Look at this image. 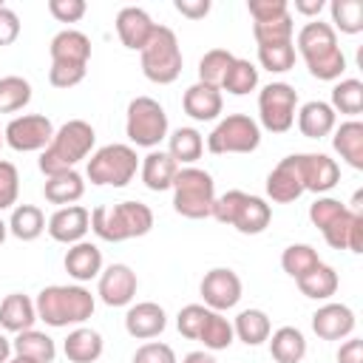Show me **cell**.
<instances>
[{"instance_id": "1", "label": "cell", "mask_w": 363, "mask_h": 363, "mask_svg": "<svg viewBox=\"0 0 363 363\" xmlns=\"http://www.w3.org/2000/svg\"><path fill=\"white\" fill-rule=\"evenodd\" d=\"M298 54L303 57L315 79H337L346 71V57L337 45V34L329 23L312 20L298 31Z\"/></svg>"}, {"instance_id": "2", "label": "cell", "mask_w": 363, "mask_h": 363, "mask_svg": "<svg viewBox=\"0 0 363 363\" xmlns=\"http://www.w3.org/2000/svg\"><path fill=\"white\" fill-rule=\"evenodd\" d=\"M94 142H96V133H94L91 122H85V119H68L65 125H60L54 130L48 147L43 150L40 170L45 176L74 170L77 162L88 159V153L94 150Z\"/></svg>"}, {"instance_id": "3", "label": "cell", "mask_w": 363, "mask_h": 363, "mask_svg": "<svg viewBox=\"0 0 363 363\" xmlns=\"http://www.w3.org/2000/svg\"><path fill=\"white\" fill-rule=\"evenodd\" d=\"M94 295L79 286V284H54V286H45L40 289L37 301H34V309H37V318L45 320L48 326L54 329H62V326H71V323H85L91 315H94Z\"/></svg>"}, {"instance_id": "4", "label": "cell", "mask_w": 363, "mask_h": 363, "mask_svg": "<svg viewBox=\"0 0 363 363\" xmlns=\"http://www.w3.org/2000/svg\"><path fill=\"white\" fill-rule=\"evenodd\" d=\"M153 227V210L142 201H119L113 207H94L91 210V230L111 244L147 235Z\"/></svg>"}, {"instance_id": "5", "label": "cell", "mask_w": 363, "mask_h": 363, "mask_svg": "<svg viewBox=\"0 0 363 363\" xmlns=\"http://www.w3.org/2000/svg\"><path fill=\"white\" fill-rule=\"evenodd\" d=\"M216 201V182L201 167H179L173 179V210L184 218H207Z\"/></svg>"}, {"instance_id": "6", "label": "cell", "mask_w": 363, "mask_h": 363, "mask_svg": "<svg viewBox=\"0 0 363 363\" xmlns=\"http://www.w3.org/2000/svg\"><path fill=\"white\" fill-rule=\"evenodd\" d=\"M139 54H142V74L150 82L170 85V82L179 79V74H182V48H179V40H176L173 28L156 26L153 37L147 40V45Z\"/></svg>"}, {"instance_id": "7", "label": "cell", "mask_w": 363, "mask_h": 363, "mask_svg": "<svg viewBox=\"0 0 363 363\" xmlns=\"http://www.w3.org/2000/svg\"><path fill=\"white\" fill-rule=\"evenodd\" d=\"M139 167V156L130 145H105L88 159V179L99 187H125Z\"/></svg>"}, {"instance_id": "8", "label": "cell", "mask_w": 363, "mask_h": 363, "mask_svg": "<svg viewBox=\"0 0 363 363\" xmlns=\"http://www.w3.org/2000/svg\"><path fill=\"white\" fill-rule=\"evenodd\" d=\"M125 133L136 147H156L167 136V113L153 96H136L128 105Z\"/></svg>"}, {"instance_id": "9", "label": "cell", "mask_w": 363, "mask_h": 363, "mask_svg": "<svg viewBox=\"0 0 363 363\" xmlns=\"http://www.w3.org/2000/svg\"><path fill=\"white\" fill-rule=\"evenodd\" d=\"M261 145V128L255 119L247 113H230L224 116L213 133L207 136V150L221 156V153H252Z\"/></svg>"}, {"instance_id": "10", "label": "cell", "mask_w": 363, "mask_h": 363, "mask_svg": "<svg viewBox=\"0 0 363 363\" xmlns=\"http://www.w3.org/2000/svg\"><path fill=\"white\" fill-rule=\"evenodd\" d=\"M295 108H298V91L286 82H269L258 94L261 125L269 133H286L295 125Z\"/></svg>"}, {"instance_id": "11", "label": "cell", "mask_w": 363, "mask_h": 363, "mask_svg": "<svg viewBox=\"0 0 363 363\" xmlns=\"http://www.w3.org/2000/svg\"><path fill=\"white\" fill-rule=\"evenodd\" d=\"M54 136V125L48 116L43 113H26V116H14L6 130H3V142L17 150V153H34V150H45L48 142Z\"/></svg>"}, {"instance_id": "12", "label": "cell", "mask_w": 363, "mask_h": 363, "mask_svg": "<svg viewBox=\"0 0 363 363\" xmlns=\"http://www.w3.org/2000/svg\"><path fill=\"white\" fill-rule=\"evenodd\" d=\"M199 289H201L204 306L213 309V312L233 309L241 301V278L230 267H216V269L204 272Z\"/></svg>"}, {"instance_id": "13", "label": "cell", "mask_w": 363, "mask_h": 363, "mask_svg": "<svg viewBox=\"0 0 363 363\" xmlns=\"http://www.w3.org/2000/svg\"><path fill=\"white\" fill-rule=\"evenodd\" d=\"M136 272L128 264H111L99 272V298L108 306H128L136 295Z\"/></svg>"}, {"instance_id": "14", "label": "cell", "mask_w": 363, "mask_h": 363, "mask_svg": "<svg viewBox=\"0 0 363 363\" xmlns=\"http://www.w3.org/2000/svg\"><path fill=\"white\" fill-rule=\"evenodd\" d=\"M298 170L303 190L326 193L340 182V167L326 153H298Z\"/></svg>"}, {"instance_id": "15", "label": "cell", "mask_w": 363, "mask_h": 363, "mask_svg": "<svg viewBox=\"0 0 363 363\" xmlns=\"http://www.w3.org/2000/svg\"><path fill=\"white\" fill-rule=\"evenodd\" d=\"M48 235L60 244H77V241H85V233L91 230V213L82 207V204H68V207H60L51 218H48Z\"/></svg>"}, {"instance_id": "16", "label": "cell", "mask_w": 363, "mask_h": 363, "mask_svg": "<svg viewBox=\"0 0 363 363\" xmlns=\"http://www.w3.org/2000/svg\"><path fill=\"white\" fill-rule=\"evenodd\" d=\"M303 193V182H301V170H298V153L281 159L272 173L267 176V196L278 204H289Z\"/></svg>"}, {"instance_id": "17", "label": "cell", "mask_w": 363, "mask_h": 363, "mask_svg": "<svg viewBox=\"0 0 363 363\" xmlns=\"http://www.w3.org/2000/svg\"><path fill=\"white\" fill-rule=\"evenodd\" d=\"M153 31H156V23L150 20V14L145 9L125 6L116 14V34H119L122 45L130 51H142L147 45V40L153 37Z\"/></svg>"}, {"instance_id": "18", "label": "cell", "mask_w": 363, "mask_h": 363, "mask_svg": "<svg viewBox=\"0 0 363 363\" xmlns=\"http://www.w3.org/2000/svg\"><path fill=\"white\" fill-rule=\"evenodd\" d=\"M354 312L346 303H323L312 315V329L320 340H340L354 332Z\"/></svg>"}, {"instance_id": "19", "label": "cell", "mask_w": 363, "mask_h": 363, "mask_svg": "<svg viewBox=\"0 0 363 363\" xmlns=\"http://www.w3.org/2000/svg\"><path fill=\"white\" fill-rule=\"evenodd\" d=\"M167 326V315L159 303L153 301H142V303H133L125 315V329L130 337L136 340H150V337H159Z\"/></svg>"}, {"instance_id": "20", "label": "cell", "mask_w": 363, "mask_h": 363, "mask_svg": "<svg viewBox=\"0 0 363 363\" xmlns=\"http://www.w3.org/2000/svg\"><path fill=\"white\" fill-rule=\"evenodd\" d=\"M48 51H51V62L88 68V60H91V40H88L82 31H77V28H65V31L54 34Z\"/></svg>"}, {"instance_id": "21", "label": "cell", "mask_w": 363, "mask_h": 363, "mask_svg": "<svg viewBox=\"0 0 363 363\" xmlns=\"http://www.w3.org/2000/svg\"><path fill=\"white\" fill-rule=\"evenodd\" d=\"M221 105H224L221 91L213 88V85H204V82L190 85V88L184 91V96H182L184 113H187L190 119H196V122H210V119H216V116L221 113Z\"/></svg>"}, {"instance_id": "22", "label": "cell", "mask_w": 363, "mask_h": 363, "mask_svg": "<svg viewBox=\"0 0 363 363\" xmlns=\"http://www.w3.org/2000/svg\"><path fill=\"white\" fill-rule=\"evenodd\" d=\"M65 272L74 278V281H91V278H99L102 272V250L91 241H77L68 247L65 252Z\"/></svg>"}, {"instance_id": "23", "label": "cell", "mask_w": 363, "mask_h": 363, "mask_svg": "<svg viewBox=\"0 0 363 363\" xmlns=\"http://www.w3.org/2000/svg\"><path fill=\"white\" fill-rule=\"evenodd\" d=\"M34 320H37V309H34V301L23 292H11L3 298L0 303V326L6 332H26V329H34Z\"/></svg>"}, {"instance_id": "24", "label": "cell", "mask_w": 363, "mask_h": 363, "mask_svg": "<svg viewBox=\"0 0 363 363\" xmlns=\"http://www.w3.org/2000/svg\"><path fill=\"white\" fill-rule=\"evenodd\" d=\"M298 130L306 136V139H323L335 130V111L329 102H320V99H312L306 105H301L298 111Z\"/></svg>"}, {"instance_id": "25", "label": "cell", "mask_w": 363, "mask_h": 363, "mask_svg": "<svg viewBox=\"0 0 363 363\" xmlns=\"http://www.w3.org/2000/svg\"><path fill=\"white\" fill-rule=\"evenodd\" d=\"M176 173H179V164H176V162L170 159V153H164V150H150V153L142 159V182H145V187L153 190V193L170 190Z\"/></svg>"}, {"instance_id": "26", "label": "cell", "mask_w": 363, "mask_h": 363, "mask_svg": "<svg viewBox=\"0 0 363 363\" xmlns=\"http://www.w3.org/2000/svg\"><path fill=\"white\" fill-rule=\"evenodd\" d=\"M102 349H105L102 335L96 329H88V326L68 332V337L62 343V352L71 363H94V360H99Z\"/></svg>"}, {"instance_id": "27", "label": "cell", "mask_w": 363, "mask_h": 363, "mask_svg": "<svg viewBox=\"0 0 363 363\" xmlns=\"http://www.w3.org/2000/svg\"><path fill=\"white\" fill-rule=\"evenodd\" d=\"M269 221H272V210H269V204H267L264 199L247 193L230 227H235V230L244 233V235H258V233H264V230L269 227Z\"/></svg>"}, {"instance_id": "28", "label": "cell", "mask_w": 363, "mask_h": 363, "mask_svg": "<svg viewBox=\"0 0 363 363\" xmlns=\"http://www.w3.org/2000/svg\"><path fill=\"white\" fill-rule=\"evenodd\" d=\"M267 340H269V354L275 363H301L306 354V337L295 326H281Z\"/></svg>"}, {"instance_id": "29", "label": "cell", "mask_w": 363, "mask_h": 363, "mask_svg": "<svg viewBox=\"0 0 363 363\" xmlns=\"http://www.w3.org/2000/svg\"><path fill=\"white\" fill-rule=\"evenodd\" d=\"M82 193H85V182H82V176H79L77 170H65V173H54V176H48V179H45V187H43L45 201H51V204H62V207L79 201Z\"/></svg>"}, {"instance_id": "30", "label": "cell", "mask_w": 363, "mask_h": 363, "mask_svg": "<svg viewBox=\"0 0 363 363\" xmlns=\"http://www.w3.org/2000/svg\"><path fill=\"white\" fill-rule=\"evenodd\" d=\"M332 145L340 153V159H346L354 170H363V122H357V119L343 122L335 130Z\"/></svg>"}, {"instance_id": "31", "label": "cell", "mask_w": 363, "mask_h": 363, "mask_svg": "<svg viewBox=\"0 0 363 363\" xmlns=\"http://www.w3.org/2000/svg\"><path fill=\"white\" fill-rule=\"evenodd\" d=\"M295 284H298L301 295H306L312 301H326V298H332L337 292V272L320 261L315 269H309L306 275H301Z\"/></svg>"}, {"instance_id": "32", "label": "cell", "mask_w": 363, "mask_h": 363, "mask_svg": "<svg viewBox=\"0 0 363 363\" xmlns=\"http://www.w3.org/2000/svg\"><path fill=\"white\" fill-rule=\"evenodd\" d=\"M11 349H14L20 357H31V360H37V363H54V357H57L54 340H51L45 332H37V329L20 332V335L11 340Z\"/></svg>"}, {"instance_id": "33", "label": "cell", "mask_w": 363, "mask_h": 363, "mask_svg": "<svg viewBox=\"0 0 363 363\" xmlns=\"http://www.w3.org/2000/svg\"><path fill=\"white\" fill-rule=\"evenodd\" d=\"M45 230V216L40 207L34 204H17L11 210V218H9V233L20 241H34L40 238Z\"/></svg>"}, {"instance_id": "34", "label": "cell", "mask_w": 363, "mask_h": 363, "mask_svg": "<svg viewBox=\"0 0 363 363\" xmlns=\"http://www.w3.org/2000/svg\"><path fill=\"white\" fill-rule=\"evenodd\" d=\"M204 150V139L196 128H179L167 136V153L176 164H193Z\"/></svg>"}, {"instance_id": "35", "label": "cell", "mask_w": 363, "mask_h": 363, "mask_svg": "<svg viewBox=\"0 0 363 363\" xmlns=\"http://www.w3.org/2000/svg\"><path fill=\"white\" fill-rule=\"evenodd\" d=\"M233 332H235V337H238L241 343H247V346H261V343L269 337L272 326H269L267 312H261V309H244V312L235 318Z\"/></svg>"}, {"instance_id": "36", "label": "cell", "mask_w": 363, "mask_h": 363, "mask_svg": "<svg viewBox=\"0 0 363 363\" xmlns=\"http://www.w3.org/2000/svg\"><path fill=\"white\" fill-rule=\"evenodd\" d=\"M199 340L204 343L207 352H221V349H230V343L235 340V332H233V323L221 315V312H213L207 315L201 332H199Z\"/></svg>"}, {"instance_id": "37", "label": "cell", "mask_w": 363, "mask_h": 363, "mask_svg": "<svg viewBox=\"0 0 363 363\" xmlns=\"http://www.w3.org/2000/svg\"><path fill=\"white\" fill-rule=\"evenodd\" d=\"M235 62V57L227 51V48H210L201 60H199V82L204 85H213L221 91V82L230 71V65Z\"/></svg>"}, {"instance_id": "38", "label": "cell", "mask_w": 363, "mask_h": 363, "mask_svg": "<svg viewBox=\"0 0 363 363\" xmlns=\"http://www.w3.org/2000/svg\"><path fill=\"white\" fill-rule=\"evenodd\" d=\"M255 85H258V68H255L250 60H238V57H235V62L230 65V71H227L221 88H224L227 94H233V96H244V94L255 91Z\"/></svg>"}, {"instance_id": "39", "label": "cell", "mask_w": 363, "mask_h": 363, "mask_svg": "<svg viewBox=\"0 0 363 363\" xmlns=\"http://www.w3.org/2000/svg\"><path fill=\"white\" fill-rule=\"evenodd\" d=\"M320 264V258H318V252L309 247V244H289L284 252H281V267H284V272L289 275V278H301V275H306L309 269H315Z\"/></svg>"}, {"instance_id": "40", "label": "cell", "mask_w": 363, "mask_h": 363, "mask_svg": "<svg viewBox=\"0 0 363 363\" xmlns=\"http://www.w3.org/2000/svg\"><path fill=\"white\" fill-rule=\"evenodd\" d=\"M31 102V85L23 77H3L0 79V113L23 111Z\"/></svg>"}, {"instance_id": "41", "label": "cell", "mask_w": 363, "mask_h": 363, "mask_svg": "<svg viewBox=\"0 0 363 363\" xmlns=\"http://www.w3.org/2000/svg\"><path fill=\"white\" fill-rule=\"evenodd\" d=\"M332 111L357 116L363 111V82L360 79H340L332 88Z\"/></svg>"}, {"instance_id": "42", "label": "cell", "mask_w": 363, "mask_h": 363, "mask_svg": "<svg viewBox=\"0 0 363 363\" xmlns=\"http://www.w3.org/2000/svg\"><path fill=\"white\" fill-rule=\"evenodd\" d=\"M329 11H332V23L343 34H360L363 31V3L360 0H332Z\"/></svg>"}, {"instance_id": "43", "label": "cell", "mask_w": 363, "mask_h": 363, "mask_svg": "<svg viewBox=\"0 0 363 363\" xmlns=\"http://www.w3.org/2000/svg\"><path fill=\"white\" fill-rule=\"evenodd\" d=\"M258 62L269 74H284L295 65V43H272V45H258Z\"/></svg>"}, {"instance_id": "44", "label": "cell", "mask_w": 363, "mask_h": 363, "mask_svg": "<svg viewBox=\"0 0 363 363\" xmlns=\"http://www.w3.org/2000/svg\"><path fill=\"white\" fill-rule=\"evenodd\" d=\"M292 14H284L269 23H252V37L258 45H272V43H289L292 40Z\"/></svg>"}, {"instance_id": "45", "label": "cell", "mask_w": 363, "mask_h": 363, "mask_svg": "<svg viewBox=\"0 0 363 363\" xmlns=\"http://www.w3.org/2000/svg\"><path fill=\"white\" fill-rule=\"evenodd\" d=\"M346 210H349V207H346L343 201L329 199V196H320V199H315V201L309 204V221L323 233V230H326L329 224H335Z\"/></svg>"}, {"instance_id": "46", "label": "cell", "mask_w": 363, "mask_h": 363, "mask_svg": "<svg viewBox=\"0 0 363 363\" xmlns=\"http://www.w3.org/2000/svg\"><path fill=\"white\" fill-rule=\"evenodd\" d=\"M207 315H210V309H207L204 303H187V306H182L179 315H176V326H179V332H182L187 340H199V332H201Z\"/></svg>"}, {"instance_id": "47", "label": "cell", "mask_w": 363, "mask_h": 363, "mask_svg": "<svg viewBox=\"0 0 363 363\" xmlns=\"http://www.w3.org/2000/svg\"><path fill=\"white\" fill-rule=\"evenodd\" d=\"M17 193H20V173L11 162L0 159V213L17 204Z\"/></svg>"}, {"instance_id": "48", "label": "cell", "mask_w": 363, "mask_h": 363, "mask_svg": "<svg viewBox=\"0 0 363 363\" xmlns=\"http://www.w3.org/2000/svg\"><path fill=\"white\" fill-rule=\"evenodd\" d=\"M244 196H247L244 190H227V193L216 196L210 216H213L216 221H221V224H233V218H235V213H238V207H241Z\"/></svg>"}, {"instance_id": "49", "label": "cell", "mask_w": 363, "mask_h": 363, "mask_svg": "<svg viewBox=\"0 0 363 363\" xmlns=\"http://www.w3.org/2000/svg\"><path fill=\"white\" fill-rule=\"evenodd\" d=\"M85 71L88 68H82V65H60V62H51L48 82L54 88H74V85H79L85 79Z\"/></svg>"}, {"instance_id": "50", "label": "cell", "mask_w": 363, "mask_h": 363, "mask_svg": "<svg viewBox=\"0 0 363 363\" xmlns=\"http://www.w3.org/2000/svg\"><path fill=\"white\" fill-rule=\"evenodd\" d=\"M247 9H250L255 23H269V20H278V17L289 14L286 0H250Z\"/></svg>"}, {"instance_id": "51", "label": "cell", "mask_w": 363, "mask_h": 363, "mask_svg": "<svg viewBox=\"0 0 363 363\" xmlns=\"http://www.w3.org/2000/svg\"><path fill=\"white\" fill-rule=\"evenodd\" d=\"M133 363H176V352H173L167 343L150 340V343H142V346L136 349Z\"/></svg>"}, {"instance_id": "52", "label": "cell", "mask_w": 363, "mask_h": 363, "mask_svg": "<svg viewBox=\"0 0 363 363\" xmlns=\"http://www.w3.org/2000/svg\"><path fill=\"white\" fill-rule=\"evenodd\" d=\"M48 11L60 23H77L88 11L85 0H48Z\"/></svg>"}, {"instance_id": "53", "label": "cell", "mask_w": 363, "mask_h": 363, "mask_svg": "<svg viewBox=\"0 0 363 363\" xmlns=\"http://www.w3.org/2000/svg\"><path fill=\"white\" fill-rule=\"evenodd\" d=\"M352 210H346L335 224H329L326 230H323V238H326V244L332 247V250H346V241H349V227H352Z\"/></svg>"}, {"instance_id": "54", "label": "cell", "mask_w": 363, "mask_h": 363, "mask_svg": "<svg viewBox=\"0 0 363 363\" xmlns=\"http://www.w3.org/2000/svg\"><path fill=\"white\" fill-rule=\"evenodd\" d=\"M20 37V17L0 3V45H11Z\"/></svg>"}, {"instance_id": "55", "label": "cell", "mask_w": 363, "mask_h": 363, "mask_svg": "<svg viewBox=\"0 0 363 363\" xmlns=\"http://www.w3.org/2000/svg\"><path fill=\"white\" fill-rule=\"evenodd\" d=\"M173 6L182 17H190V20H201L210 14V0H176Z\"/></svg>"}, {"instance_id": "56", "label": "cell", "mask_w": 363, "mask_h": 363, "mask_svg": "<svg viewBox=\"0 0 363 363\" xmlns=\"http://www.w3.org/2000/svg\"><path fill=\"white\" fill-rule=\"evenodd\" d=\"M337 363H363V340L349 337V340L337 349Z\"/></svg>"}, {"instance_id": "57", "label": "cell", "mask_w": 363, "mask_h": 363, "mask_svg": "<svg viewBox=\"0 0 363 363\" xmlns=\"http://www.w3.org/2000/svg\"><path fill=\"white\" fill-rule=\"evenodd\" d=\"M346 250H352V252H363V213H354V216H352V227H349Z\"/></svg>"}, {"instance_id": "58", "label": "cell", "mask_w": 363, "mask_h": 363, "mask_svg": "<svg viewBox=\"0 0 363 363\" xmlns=\"http://www.w3.org/2000/svg\"><path fill=\"white\" fill-rule=\"evenodd\" d=\"M295 11L303 17H318L323 11V0H295Z\"/></svg>"}, {"instance_id": "59", "label": "cell", "mask_w": 363, "mask_h": 363, "mask_svg": "<svg viewBox=\"0 0 363 363\" xmlns=\"http://www.w3.org/2000/svg\"><path fill=\"white\" fill-rule=\"evenodd\" d=\"M182 363H216V357L210 352H190V354H184Z\"/></svg>"}, {"instance_id": "60", "label": "cell", "mask_w": 363, "mask_h": 363, "mask_svg": "<svg viewBox=\"0 0 363 363\" xmlns=\"http://www.w3.org/2000/svg\"><path fill=\"white\" fill-rule=\"evenodd\" d=\"M9 354H11V340L0 335V363H9Z\"/></svg>"}, {"instance_id": "61", "label": "cell", "mask_w": 363, "mask_h": 363, "mask_svg": "<svg viewBox=\"0 0 363 363\" xmlns=\"http://www.w3.org/2000/svg\"><path fill=\"white\" fill-rule=\"evenodd\" d=\"M6 235H9V224H6L3 218H0V244L6 241Z\"/></svg>"}, {"instance_id": "62", "label": "cell", "mask_w": 363, "mask_h": 363, "mask_svg": "<svg viewBox=\"0 0 363 363\" xmlns=\"http://www.w3.org/2000/svg\"><path fill=\"white\" fill-rule=\"evenodd\" d=\"M9 363H37V360H31V357H20V354H17V357L9 360Z\"/></svg>"}, {"instance_id": "63", "label": "cell", "mask_w": 363, "mask_h": 363, "mask_svg": "<svg viewBox=\"0 0 363 363\" xmlns=\"http://www.w3.org/2000/svg\"><path fill=\"white\" fill-rule=\"evenodd\" d=\"M0 145H3V130H0Z\"/></svg>"}]
</instances>
